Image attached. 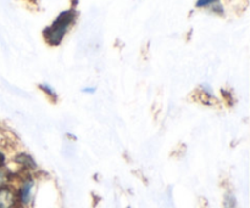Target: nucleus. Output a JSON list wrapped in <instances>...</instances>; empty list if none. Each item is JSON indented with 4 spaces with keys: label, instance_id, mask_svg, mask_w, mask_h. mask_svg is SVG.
<instances>
[{
    "label": "nucleus",
    "instance_id": "nucleus-1",
    "mask_svg": "<svg viewBox=\"0 0 250 208\" xmlns=\"http://www.w3.org/2000/svg\"><path fill=\"white\" fill-rule=\"evenodd\" d=\"M76 16H77V14H76L73 9L65 10V11L60 12L58 17L54 19L53 23L44 29L43 36L46 43L53 46L61 44V41L65 38L66 33L70 31L72 24L75 23Z\"/></svg>",
    "mask_w": 250,
    "mask_h": 208
},
{
    "label": "nucleus",
    "instance_id": "nucleus-2",
    "mask_svg": "<svg viewBox=\"0 0 250 208\" xmlns=\"http://www.w3.org/2000/svg\"><path fill=\"white\" fill-rule=\"evenodd\" d=\"M17 195L10 188H0V208H16Z\"/></svg>",
    "mask_w": 250,
    "mask_h": 208
},
{
    "label": "nucleus",
    "instance_id": "nucleus-3",
    "mask_svg": "<svg viewBox=\"0 0 250 208\" xmlns=\"http://www.w3.org/2000/svg\"><path fill=\"white\" fill-rule=\"evenodd\" d=\"M33 180L32 179H24L23 183L21 184V188L17 192V201L21 202L22 205L29 204L32 197V189H33Z\"/></svg>",
    "mask_w": 250,
    "mask_h": 208
},
{
    "label": "nucleus",
    "instance_id": "nucleus-4",
    "mask_svg": "<svg viewBox=\"0 0 250 208\" xmlns=\"http://www.w3.org/2000/svg\"><path fill=\"white\" fill-rule=\"evenodd\" d=\"M17 162L21 163L23 167L28 168H36V163H34V161L32 160V157L29 155H26V153H22V155H19V157H17Z\"/></svg>",
    "mask_w": 250,
    "mask_h": 208
},
{
    "label": "nucleus",
    "instance_id": "nucleus-5",
    "mask_svg": "<svg viewBox=\"0 0 250 208\" xmlns=\"http://www.w3.org/2000/svg\"><path fill=\"white\" fill-rule=\"evenodd\" d=\"M10 175L7 173V170H5L4 168L0 167V188L6 187V184L9 183Z\"/></svg>",
    "mask_w": 250,
    "mask_h": 208
},
{
    "label": "nucleus",
    "instance_id": "nucleus-6",
    "mask_svg": "<svg viewBox=\"0 0 250 208\" xmlns=\"http://www.w3.org/2000/svg\"><path fill=\"white\" fill-rule=\"evenodd\" d=\"M219 0H197V7H208V6H214L215 4H217Z\"/></svg>",
    "mask_w": 250,
    "mask_h": 208
},
{
    "label": "nucleus",
    "instance_id": "nucleus-7",
    "mask_svg": "<svg viewBox=\"0 0 250 208\" xmlns=\"http://www.w3.org/2000/svg\"><path fill=\"white\" fill-rule=\"evenodd\" d=\"M39 88H41V89L43 90V92L45 93L46 95H48V96L55 97V99H56V93H55V90H54L51 87H49L48 84H41V85H39Z\"/></svg>",
    "mask_w": 250,
    "mask_h": 208
},
{
    "label": "nucleus",
    "instance_id": "nucleus-8",
    "mask_svg": "<svg viewBox=\"0 0 250 208\" xmlns=\"http://www.w3.org/2000/svg\"><path fill=\"white\" fill-rule=\"evenodd\" d=\"M234 205H236V201H234L233 195H227L225 197V208H234Z\"/></svg>",
    "mask_w": 250,
    "mask_h": 208
},
{
    "label": "nucleus",
    "instance_id": "nucleus-9",
    "mask_svg": "<svg viewBox=\"0 0 250 208\" xmlns=\"http://www.w3.org/2000/svg\"><path fill=\"white\" fill-rule=\"evenodd\" d=\"M82 92L85 93V94H94V93H95V88L87 87V88H84V89H82Z\"/></svg>",
    "mask_w": 250,
    "mask_h": 208
},
{
    "label": "nucleus",
    "instance_id": "nucleus-10",
    "mask_svg": "<svg viewBox=\"0 0 250 208\" xmlns=\"http://www.w3.org/2000/svg\"><path fill=\"white\" fill-rule=\"evenodd\" d=\"M4 165H5V156L4 153L0 151V167H4Z\"/></svg>",
    "mask_w": 250,
    "mask_h": 208
}]
</instances>
